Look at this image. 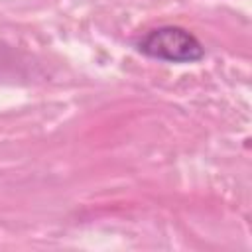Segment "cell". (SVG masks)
I'll return each instance as SVG.
<instances>
[{
  "mask_svg": "<svg viewBox=\"0 0 252 252\" xmlns=\"http://www.w3.org/2000/svg\"><path fill=\"white\" fill-rule=\"evenodd\" d=\"M136 49L152 59L167 63H195L205 57L203 43L185 28L159 26L136 41Z\"/></svg>",
  "mask_w": 252,
  "mask_h": 252,
  "instance_id": "6da1fadb",
  "label": "cell"
}]
</instances>
